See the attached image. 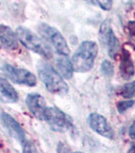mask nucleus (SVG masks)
I'll use <instances>...</instances> for the list:
<instances>
[{
    "label": "nucleus",
    "instance_id": "obj_21",
    "mask_svg": "<svg viewBox=\"0 0 135 153\" xmlns=\"http://www.w3.org/2000/svg\"><path fill=\"white\" fill-rule=\"evenodd\" d=\"M129 136L131 139H133V140H135V120L134 122L131 124V126H130L129 128Z\"/></svg>",
    "mask_w": 135,
    "mask_h": 153
},
{
    "label": "nucleus",
    "instance_id": "obj_19",
    "mask_svg": "<svg viewBox=\"0 0 135 153\" xmlns=\"http://www.w3.org/2000/svg\"><path fill=\"white\" fill-rule=\"evenodd\" d=\"M23 153H39L32 142L26 141L23 144Z\"/></svg>",
    "mask_w": 135,
    "mask_h": 153
},
{
    "label": "nucleus",
    "instance_id": "obj_16",
    "mask_svg": "<svg viewBox=\"0 0 135 153\" xmlns=\"http://www.w3.org/2000/svg\"><path fill=\"white\" fill-rule=\"evenodd\" d=\"M101 71L105 76H113L114 74V68H113V64L109 61V60H103V62L101 63Z\"/></svg>",
    "mask_w": 135,
    "mask_h": 153
},
{
    "label": "nucleus",
    "instance_id": "obj_5",
    "mask_svg": "<svg viewBox=\"0 0 135 153\" xmlns=\"http://www.w3.org/2000/svg\"><path fill=\"white\" fill-rule=\"evenodd\" d=\"M44 120L55 131L64 132L73 127V121L71 117L57 108L47 107L44 114Z\"/></svg>",
    "mask_w": 135,
    "mask_h": 153
},
{
    "label": "nucleus",
    "instance_id": "obj_22",
    "mask_svg": "<svg viewBox=\"0 0 135 153\" xmlns=\"http://www.w3.org/2000/svg\"><path fill=\"white\" fill-rule=\"evenodd\" d=\"M74 153H83V152H80V151H77V152H74Z\"/></svg>",
    "mask_w": 135,
    "mask_h": 153
},
{
    "label": "nucleus",
    "instance_id": "obj_15",
    "mask_svg": "<svg viewBox=\"0 0 135 153\" xmlns=\"http://www.w3.org/2000/svg\"><path fill=\"white\" fill-rule=\"evenodd\" d=\"M121 94L123 97L128 98V100L133 97L135 95V80L133 82L129 83V84H126L124 87H122Z\"/></svg>",
    "mask_w": 135,
    "mask_h": 153
},
{
    "label": "nucleus",
    "instance_id": "obj_8",
    "mask_svg": "<svg viewBox=\"0 0 135 153\" xmlns=\"http://www.w3.org/2000/svg\"><path fill=\"white\" fill-rule=\"evenodd\" d=\"M88 125L94 131L107 139H113V129L104 116L98 113H92L87 118Z\"/></svg>",
    "mask_w": 135,
    "mask_h": 153
},
{
    "label": "nucleus",
    "instance_id": "obj_18",
    "mask_svg": "<svg viewBox=\"0 0 135 153\" xmlns=\"http://www.w3.org/2000/svg\"><path fill=\"white\" fill-rule=\"evenodd\" d=\"M134 105V102L132 100H121L118 102L116 108H118V112L120 113H124L125 111H127L129 108H131Z\"/></svg>",
    "mask_w": 135,
    "mask_h": 153
},
{
    "label": "nucleus",
    "instance_id": "obj_6",
    "mask_svg": "<svg viewBox=\"0 0 135 153\" xmlns=\"http://www.w3.org/2000/svg\"><path fill=\"white\" fill-rule=\"evenodd\" d=\"M99 38H100L101 42L104 46H106L108 54H109L110 57L112 59H116V55L120 53L121 45L118 37L116 36L113 30H112L109 20H105L101 24L100 31H99Z\"/></svg>",
    "mask_w": 135,
    "mask_h": 153
},
{
    "label": "nucleus",
    "instance_id": "obj_3",
    "mask_svg": "<svg viewBox=\"0 0 135 153\" xmlns=\"http://www.w3.org/2000/svg\"><path fill=\"white\" fill-rule=\"evenodd\" d=\"M16 34L19 38V42L28 50L39 54L46 59H50L52 57V51L46 40L33 33L31 30L19 26L16 30Z\"/></svg>",
    "mask_w": 135,
    "mask_h": 153
},
{
    "label": "nucleus",
    "instance_id": "obj_12",
    "mask_svg": "<svg viewBox=\"0 0 135 153\" xmlns=\"http://www.w3.org/2000/svg\"><path fill=\"white\" fill-rule=\"evenodd\" d=\"M19 100L16 89L5 78L0 76V100L4 103L17 102Z\"/></svg>",
    "mask_w": 135,
    "mask_h": 153
},
{
    "label": "nucleus",
    "instance_id": "obj_10",
    "mask_svg": "<svg viewBox=\"0 0 135 153\" xmlns=\"http://www.w3.org/2000/svg\"><path fill=\"white\" fill-rule=\"evenodd\" d=\"M26 105L30 113L40 120H44V114L47 109L46 100L39 93H29L26 96Z\"/></svg>",
    "mask_w": 135,
    "mask_h": 153
},
{
    "label": "nucleus",
    "instance_id": "obj_11",
    "mask_svg": "<svg viewBox=\"0 0 135 153\" xmlns=\"http://www.w3.org/2000/svg\"><path fill=\"white\" fill-rule=\"evenodd\" d=\"M19 47V38L8 26L0 24V48L6 51H15Z\"/></svg>",
    "mask_w": 135,
    "mask_h": 153
},
{
    "label": "nucleus",
    "instance_id": "obj_20",
    "mask_svg": "<svg viewBox=\"0 0 135 153\" xmlns=\"http://www.w3.org/2000/svg\"><path fill=\"white\" fill-rule=\"evenodd\" d=\"M57 153H72V150L64 142H59L57 145Z\"/></svg>",
    "mask_w": 135,
    "mask_h": 153
},
{
    "label": "nucleus",
    "instance_id": "obj_2",
    "mask_svg": "<svg viewBox=\"0 0 135 153\" xmlns=\"http://www.w3.org/2000/svg\"><path fill=\"white\" fill-rule=\"evenodd\" d=\"M38 74L47 90L53 94H67L69 91V86L64 82V78L59 73L55 71L47 62H40L38 64Z\"/></svg>",
    "mask_w": 135,
    "mask_h": 153
},
{
    "label": "nucleus",
    "instance_id": "obj_13",
    "mask_svg": "<svg viewBox=\"0 0 135 153\" xmlns=\"http://www.w3.org/2000/svg\"><path fill=\"white\" fill-rule=\"evenodd\" d=\"M120 71L122 76L125 80H130L134 75V66L133 62L131 60V56H130L129 52L126 50H123V52H122Z\"/></svg>",
    "mask_w": 135,
    "mask_h": 153
},
{
    "label": "nucleus",
    "instance_id": "obj_1",
    "mask_svg": "<svg viewBox=\"0 0 135 153\" xmlns=\"http://www.w3.org/2000/svg\"><path fill=\"white\" fill-rule=\"evenodd\" d=\"M98 45L92 40H85L72 56V64L77 73H86L94 66V59L98 55Z\"/></svg>",
    "mask_w": 135,
    "mask_h": 153
},
{
    "label": "nucleus",
    "instance_id": "obj_9",
    "mask_svg": "<svg viewBox=\"0 0 135 153\" xmlns=\"http://www.w3.org/2000/svg\"><path fill=\"white\" fill-rule=\"evenodd\" d=\"M0 118H1L2 124L8 129V131L10 132V136L14 137L16 140L20 142L21 144L25 143V132H24L23 128L21 127V125L18 123V121L15 118H13L10 114L4 113V112H2L0 114Z\"/></svg>",
    "mask_w": 135,
    "mask_h": 153
},
{
    "label": "nucleus",
    "instance_id": "obj_4",
    "mask_svg": "<svg viewBox=\"0 0 135 153\" xmlns=\"http://www.w3.org/2000/svg\"><path fill=\"white\" fill-rule=\"evenodd\" d=\"M39 33L47 42L51 45L59 55L68 56L70 54V49L67 44V40L62 34L54 27L46 23H40L38 27Z\"/></svg>",
    "mask_w": 135,
    "mask_h": 153
},
{
    "label": "nucleus",
    "instance_id": "obj_7",
    "mask_svg": "<svg viewBox=\"0 0 135 153\" xmlns=\"http://www.w3.org/2000/svg\"><path fill=\"white\" fill-rule=\"evenodd\" d=\"M2 71L4 75L16 84L26 85L29 87L37 85V76L25 68H19L10 64H5L2 67Z\"/></svg>",
    "mask_w": 135,
    "mask_h": 153
},
{
    "label": "nucleus",
    "instance_id": "obj_14",
    "mask_svg": "<svg viewBox=\"0 0 135 153\" xmlns=\"http://www.w3.org/2000/svg\"><path fill=\"white\" fill-rule=\"evenodd\" d=\"M56 66H57L58 73L64 79H71L74 74V67L72 61L64 55H59L56 59Z\"/></svg>",
    "mask_w": 135,
    "mask_h": 153
},
{
    "label": "nucleus",
    "instance_id": "obj_17",
    "mask_svg": "<svg viewBox=\"0 0 135 153\" xmlns=\"http://www.w3.org/2000/svg\"><path fill=\"white\" fill-rule=\"evenodd\" d=\"M94 5H98L104 10H110L112 8V0H88Z\"/></svg>",
    "mask_w": 135,
    "mask_h": 153
}]
</instances>
